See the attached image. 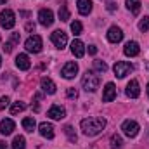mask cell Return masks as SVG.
Returning <instances> with one entry per match:
<instances>
[{
	"label": "cell",
	"mask_w": 149,
	"mask_h": 149,
	"mask_svg": "<svg viewBox=\"0 0 149 149\" xmlns=\"http://www.w3.org/2000/svg\"><path fill=\"white\" fill-rule=\"evenodd\" d=\"M80 127H81V132H83L85 135L94 137V135H97V134H101V132L104 130V127H106V120H104V118H99V116L85 118V120H81Z\"/></svg>",
	"instance_id": "obj_1"
},
{
	"label": "cell",
	"mask_w": 149,
	"mask_h": 149,
	"mask_svg": "<svg viewBox=\"0 0 149 149\" xmlns=\"http://www.w3.org/2000/svg\"><path fill=\"white\" fill-rule=\"evenodd\" d=\"M99 83H101V78L94 73V71H87L85 76L81 78V85H83V88L87 92H95L99 88Z\"/></svg>",
	"instance_id": "obj_2"
},
{
	"label": "cell",
	"mask_w": 149,
	"mask_h": 149,
	"mask_svg": "<svg viewBox=\"0 0 149 149\" xmlns=\"http://www.w3.org/2000/svg\"><path fill=\"white\" fill-rule=\"evenodd\" d=\"M0 24H2V28H5V30L14 28V24H16V16H14V12H12L10 9H5V10L0 12Z\"/></svg>",
	"instance_id": "obj_3"
},
{
	"label": "cell",
	"mask_w": 149,
	"mask_h": 149,
	"mask_svg": "<svg viewBox=\"0 0 149 149\" xmlns=\"http://www.w3.org/2000/svg\"><path fill=\"white\" fill-rule=\"evenodd\" d=\"M113 71H114V74H116L118 78H125L127 74H130L132 71H134V66H132L130 63L118 61V63H114V66H113Z\"/></svg>",
	"instance_id": "obj_4"
},
{
	"label": "cell",
	"mask_w": 149,
	"mask_h": 149,
	"mask_svg": "<svg viewBox=\"0 0 149 149\" xmlns=\"http://www.w3.org/2000/svg\"><path fill=\"white\" fill-rule=\"evenodd\" d=\"M121 130H123V134H125L127 137L134 139V137L139 134V123L134 121V120H125V121L121 123Z\"/></svg>",
	"instance_id": "obj_5"
},
{
	"label": "cell",
	"mask_w": 149,
	"mask_h": 149,
	"mask_svg": "<svg viewBox=\"0 0 149 149\" xmlns=\"http://www.w3.org/2000/svg\"><path fill=\"white\" fill-rule=\"evenodd\" d=\"M24 47H26L28 52L38 54V52L42 50V38L38 37V35H31V37L24 42Z\"/></svg>",
	"instance_id": "obj_6"
},
{
	"label": "cell",
	"mask_w": 149,
	"mask_h": 149,
	"mask_svg": "<svg viewBox=\"0 0 149 149\" xmlns=\"http://www.w3.org/2000/svg\"><path fill=\"white\" fill-rule=\"evenodd\" d=\"M50 40H52V43H54L57 49H64L66 43H68V35H66L63 30H56V31L50 35Z\"/></svg>",
	"instance_id": "obj_7"
},
{
	"label": "cell",
	"mask_w": 149,
	"mask_h": 149,
	"mask_svg": "<svg viewBox=\"0 0 149 149\" xmlns=\"http://www.w3.org/2000/svg\"><path fill=\"white\" fill-rule=\"evenodd\" d=\"M38 21L42 26H50L54 23V12L50 9H42L38 12Z\"/></svg>",
	"instance_id": "obj_8"
},
{
	"label": "cell",
	"mask_w": 149,
	"mask_h": 149,
	"mask_svg": "<svg viewBox=\"0 0 149 149\" xmlns=\"http://www.w3.org/2000/svg\"><path fill=\"white\" fill-rule=\"evenodd\" d=\"M76 73H78V64H76V63H66V64L63 66V70H61V74H63L64 78H68V80L74 78Z\"/></svg>",
	"instance_id": "obj_9"
},
{
	"label": "cell",
	"mask_w": 149,
	"mask_h": 149,
	"mask_svg": "<svg viewBox=\"0 0 149 149\" xmlns=\"http://www.w3.org/2000/svg\"><path fill=\"white\" fill-rule=\"evenodd\" d=\"M123 52H125V56H128V57H135V56H139V52H141V47H139V43L137 42H127L125 43V49H123Z\"/></svg>",
	"instance_id": "obj_10"
},
{
	"label": "cell",
	"mask_w": 149,
	"mask_h": 149,
	"mask_svg": "<svg viewBox=\"0 0 149 149\" xmlns=\"http://www.w3.org/2000/svg\"><path fill=\"white\" fill-rule=\"evenodd\" d=\"M108 40H109L111 43H118V42H121V40H123V31H121V28H118V26H111V28L108 30Z\"/></svg>",
	"instance_id": "obj_11"
},
{
	"label": "cell",
	"mask_w": 149,
	"mask_h": 149,
	"mask_svg": "<svg viewBox=\"0 0 149 149\" xmlns=\"http://www.w3.org/2000/svg\"><path fill=\"white\" fill-rule=\"evenodd\" d=\"M116 97V87H114V83H106V87H104V94H102V101L104 102H111L113 99Z\"/></svg>",
	"instance_id": "obj_12"
},
{
	"label": "cell",
	"mask_w": 149,
	"mask_h": 149,
	"mask_svg": "<svg viewBox=\"0 0 149 149\" xmlns=\"http://www.w3.org/2000/svg\"><path fill=\"white\" fill-rule=\"evenodd\" d=\"M127 95L130 99H137L141 95V88H139V81L137 80H132L128 85H127Z\"/></svg>",
	"instance_id": "obj_13"
},
{
	"label": "cell",
	"mask_w": 149,
	"mask_h": 149,
	"mask_svg": "<svg viewBox=\"0 0 149 149\" xmlns=\"http://www.w3.org/2000/svg\"><path fill=\"white\" fill-rule=\"evenodd\" d=\"M71 52H73L74 57H78V59H81V57L85 56V45H83L81 40H73V43H71Z\"/></svg>",
	"instance_id": "obj_14"
},
{
	"label": "cell",
	"mask_w": 149,
	"mask_h": 149,
	"mask_svg": "<svg viewBox=\"0 0 149 149\" xmlns=\"http://www.w3.org/2000/svg\"><path fill=\"white\" fill-rule=\"evenodd\" d=\"M47 116L49 118H52V120H63L64 116H66V111H64V108H61V106H52L49 111H47Z\"/></svg>",
	"instance_id": "obj_15"
},
{
	"label": "cell",
	"mask_w": 149,
	"mask_h": 149,
	"mask_svg": "<svg viewBox=\"0 0 149 149\" xmlns=\"http://www.w3.org/2000/svg\"><path fill=\"white\" fill-rule=\"evenodd\" d=\"M40 87H42V90L45 94H56V83L50 78H47V76H43L40 80Z\"/></svg>",
	"instance_id": "obj_16"
},
{
	"label": "cell",
	"mask_w": 149,
	"mask_h": 149,
	"mask_svg": "<svg viewBox=\"0 0 149 149\" xmlns=\"http://www.w3.org/2000/svg\"><path fill=\"white\" fill-rule=\"evenodd\" d=\"M14 128H16V125H14L12 120L7 118V120H2V121H0V134H2V135H10Z\"/></svg>",
	"instance_id": "obj_17"
},
{
	"label": "cell",
	"mask_w": 149,
	"mask_h": 149,
	"mask_svg": "<svg viewBox=\"0 0 149 149\" xmlns=\"http://www.w3.org/2000/svg\"><path fill=\"white\" fill-rule=\"evenodd\" d=\"M16 66H17L19 70H23V71L30 70V66H31V63H30V57H28L26 54H19V56L16 57Z\"/></svg>",
	"instance_id": "obj_18"
},
{
	"label": "cell",
	"mask_w": 149,
	"mask_h": 149,
	"mask_svg": "<svg viewBox=\"0 0 149 149\" xmlns=\"http://www.w3.org/2000/svg\"><path fill=\"white\" fill-rule=\"evenodd\" d=\"M40 134H42V137H45V139H54V127L50 125V123H47V121H43V123H40Z\"/></svg>",
	"instance_id": "obj_19"
},
{
	"label": "cell",
	"mask_w": 149,
	"mask_h": 149,
	"mask_svg": "<svg viewBox=\"0 0 149 149\" xmlns=\"http://www.w3.org/2000/svg\"><path fill=\"white\" fill-rule=\"evenodd\" d=\"M78 12L81 16H88L92 10V0H78Z\"/></svg>",
	"instance_id": "obj_20"
},
{
	"label": "cell",
	"mask_w": 149,
	"mask_h": 149,
	"mask_svg": "<svg viewBox=\"0 0 149 149\" xmlns=\"http://www.w3.org/2000/svg\"><path fill=\"white\" fill-rule=\"evenodd\" d=\"M125 3H127V9L132 14H139L141 12V0H125Z\"/></svg>",
	"instance_id": "obj_21"
},
{
	"label": "cell",
	"mask_w": 149,
	"mask_h": 149,
	"mask_svg": "<svg viewBox=\"0 0 149 149\" xmlns=\"http://www.w3.org/2000/svg\"><path fill=\"white\" fill-rule=\"evenodd\" d=\"M35 127H37L35 118H24V120H23V128H24L26 132H33Z\"/></svg>",
	"instance_id": "obj_22"
},
{
	"label": "cell",
	"mask_w": 149,
	"mask_h": 149,
	"mask_svg": "<svg viewBox=\"0 0 149 149\" xmlns=\"http://www.w3.org/2000/svg\"><path fill=\"white\" fill-rule=\"evenodd\" d=\"M59 19L61 21H68L70 19V10H68V5L63 2V5L59 7Z\"/></svg>",
	"instance_id": "obj_23"
},
{
	"label": "cell",
	"mask_w": 149,
	"mask_h": 149,
	"mask_svg": "<svg viewBox=\"0 0 149 149\" xmlns=\"http://www.w3.org/2000/svg\"><path fill=\"white\" fill-rule=\"evenodd\" d=\"M24 144H26L24 137H23V135H17V137H14V142H12V149H24Z\"/></svg>",
	"instance_id": "obj_24"
},
{
	"label": "cell",
	"mask_w": 149,
	"mask_h": 149,
	"mask_svg": "<svg viewBox=\"0 0 149 149\" xmlns=\"http://www.w3.org/2000/svg\"><path fill=\"white\" fill-rule=\"evenodd\" d=\"M94 70L99 73H106L108 71V64L104 61H94Z\"/></svg>",
	"instance_id": "obj_25"
},
{
	"label": "cell",
	"mask_w": 149,
	"mask_h": 149,
	"mask_svg": "<svg viewBox=\"0 0 149 149\" xmlns=\"http://www.w3.org/2000/svg\"><path fill=\"white\" fill-rule=\"evenodd\" d=\"M26 109V104L24 102H14L12 108H10V114H17V113L24 111Z\"/></svg>",
	"instance_id": "obj_26"
},
{
	"label": "cell",
	"mask_w": 149,
	"mask_h": 149,
	"mask_svg": "<svg viewBox=\"0 0 149 149\" xmlns=\"http://www.w3.org/2000/svg\"><path fill=\"white\" fill-rule=\"evenodd\" d=\"M121 144H123V141H121V137H120L118 134L111 135V148L113 149H120L121 148Z\"/></svg>",
	"instance_id": "obj_27"
},
{
	"label": "cell",
	"mask_w": 149,
	"mask_h": 149,
	"mask_svg": "<svg viewBox=\"0 0 149 149\" xmlns=\"http://www.w3.org/2000/svg\"><path fill=\"white\" fill-rule=\"evenodd\" d=\"M64 134L68 135V139H70V142H76L78 141V137H76V134H74V130L68 125V127H64Z\"/></svg>",
	"instance_id": "obj_28"
},
{
	"label": "cell",
	"mask_w": 149,
	"mask_h": 149,
	"mask_svg": "<svg viewBox=\"0 0 149 149\" xmlns=\"http://www.w3.org/2000/svg\"><path fill=\"white\" fill-rule=\"evenodd\" d=\"M139 30L141 31H149V17L144 16L141 21H139Z\"/></svg>",
	"instance_id": "obj_29"
},
{
	"label": "cell",
	"mask_w": 149,
	"mask_h": 149,
	"mask_svg": "<svg viewBox=\"0 0 149 149\" xmlns=\"http://www.w3.org/2000/svg\"><path fill=\"white\" fill-rule=\"evenodd\" d=\"M81 23H78V21H74L71 23V31H73V35H81Z\"/></svg>",
	"instance_id": "obj_30"
},
{
	"label": "cell",
	"mask_w": 149,
	"mask_h": 149,
	"mask_svg": "<svg viewBox=\"0 0 149 149\" xmlns=\"http://www.w3.org/2000/svg\"><path fill=\"white\" fill-rule=\"evenodd\" d=\"M66 95H68L70 99H76V97H78V90L71 87V88H68V90H66Z\"/></svg>",
	"instance_id": "obj_31"
},
{
	"label": "cell",
	"mask_w": 149,
	"mask_h": 149,
	"mask_svg": "<svg viewBox=\"0 0 149 149\" xmlns=\"http://www.w3.org/2000/svg\"><path fill=\"white\" fill-rule=\"evenodd\" d=\"M9 102H10V99L5 95V97H0V109H5L7 106H9Z\"/></svg>",
	"instance_id": "obj_32"
},
{
	"label": "cell",
	"mask_w": 149,
	"mask_h": 149,
	"mask_svg": "<svg viewBox=\"0 0 149 149\" xmlns=\"http://www.w3.org/2000/svg\"><path fill=\"white\" fill-rule=\"evenodd\" d=\"M19 38H21V35H19V33H12V37H10V43H12V45L19 43Z\"/></svg>",
	"instance_id": "obj_33"
},
{
	"label": "cell",
	"mask_w": 149,
	"mask_h": 149,
	"mask_svg": "<svg viewBox=\"0 0 149 149\" xmlns=\"http://www.w3.org/2000/svg\"><path fill=\"white\" fill-rule=\"evenodd\" d=\"M12 47H14V45H12L10 42H7V43H3V47H2V49H3V52H7V54H9V52L12 50Z\"/></svg>",
	"instance_id": "obj_34"
},
{
	"label": "cell",
	"mask_w": 149,
	"mask_h": 149,
	"mask_svg": "<svg viewBox=\"0 0 149 149\" xmlns=\"http://www.w3.org/2000/svg\"><path fill=\"white\" fill-rule=\"evenodd\" d=\"M88 54H92V56L97 54V47L95 45H88Z\"/></svg>",
	"instance_id": "obj_35"
},
{
	"label": "cell",
	"mask_w": 149,
	"mask_h": 149,
	"mask_svg": "<svg viewBox=\"0 0 149 149\" xmlns=\"http://www.w3.org/2000/svg\"><path fill=\"white\" fill-rule=\"evenodd\" d=\"M108 10H109V12L116 10V3H114V2H108Z\"/></svg>",
	"instance_id": "obj_36"
},
{
	"label": "cell",
	"mask_w": 149,
	"mask_h": 149,
	"mask_svg": "<svg viewBox=\"0 0 149 149\" xmlns=\"http://www.w3.org/2000/svg\"><path fill=\"white\" fill-rule=\"evenodd\" d=\"M35 30V24L33 23H26V31H33Z\"/></svg>",
	"instance_id": "obj_37"
},
{
	"label": "cell",
	"mask_w": 149,
	"mask_h": 149,
	"mask_svg": "<svg viewBox=\"0 0 149 149\" xmlns=\"http://www.w3.org/2000/svg\"><path fill=\"white\" fill-rule=\"evenodd\" d=\"M0 149H7V144L3 141H0Z\"/></svg>",
	"instance_id": "obj_38"
},
{
	"label": "cell",
	"mask_w": 149,
	"mask_h": 149,
	"mask_svg": "<svg viewBox=\"0 0 149 149\" xmlns=\"http://www.w3.org/2000/svg\"><path fill=\"white\" fill-rule=\"evenodd\" d=\"M5 2H7V0H0V5H2V3H5Z\"/></svg>",
	"instance_id": "obj_39"
},
{
	"label": "cell",
	"mask_w": 149,
	"mask_h": 149,
	"mask_svg": "<svg viewBox=\"0 0 149 149\" xmlns=\"http://www.w3.org/2000/svg\"><path fill=\"white\" fill-rule=\"evenodd\" d=\"M148 95H149V83H148Z\"/></svg>",
	"instance_id": "obj_40"
},
{
	"label": "cell",
	"mask_w": 149,
	"mask_h": 149,
	"mask_svg": "<svg viewBox=\"0 0 149 149\" xmlns=\"http://www.w3.org/2000/svg\"><path fill=\"white\" fill-rule=\"evenodd\" d=\"M0 66H2V57H0Z\"/></svg>",
	"instance_id": "obj_41"
}]
</instances>
